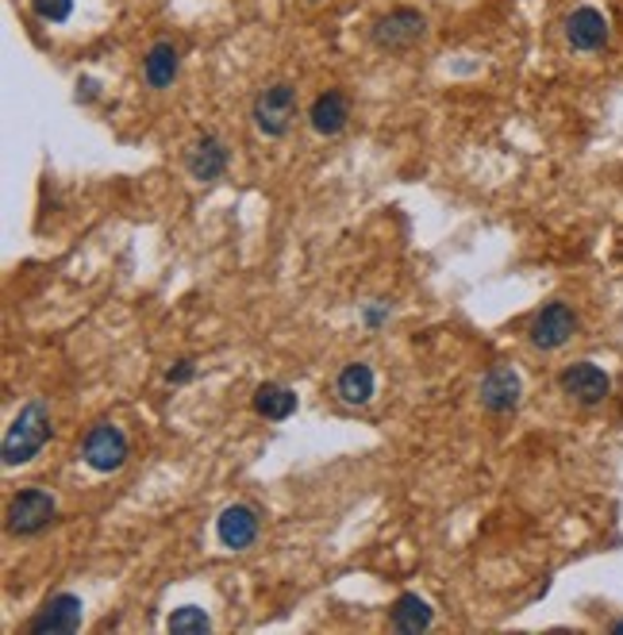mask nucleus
I'll return each mask as SVG.
<instances>
[{"instance_id":"1","label":"nucleus","mask_w":623,"mask_h":635,"mask_svg":"<svg viewBox=\"0 0 623 635\" xmlns=\"http://www.w3.org/2000/svg\"><path fill=\"white\" fill-rule=\"evenodd\" d=\"M50 440V412L43 400H27L4 432V466H24Z\"/></svg>"},{"instance_id":"2","label":"nucleus","mask_w":623,"mask_h":635,"mask_svg":"<svg viewBox=\"0 0 623 635\" xmlns=\"http://www.w3.org/2000/svg\"><path fill=\"white\" fill-rule=\"evenodd\" d=\"M577 327H582L577 312L570 309L566 301H551L531 316V324H527V343H531L535 350H559L574 339Z\"/></svg>"},{"instance_id":"3","label":"nucleus","mask_w":623,"mask_h":635,"mask_svg":"<svg viewBox=\"0 0 623 635\" xmlns=\"http://www.w3.org/2000/svg\"><path fill=\"white\" fill-rule=\"evenodd\" d=\"M297 120V85L274 82L254 97V128L269 139H281Z\"/></svg>"},{"instance_id":"4","label":"nucleus","mask_w":623,"mask_h":635,"mask_svg":"<svg viewBox=\"0 0 623 635\" xmlns=\"http://www.w3.org/2000/svg\"><path fill=\"white\" fill-rule=\"evenodd\" d=\"M58 501L50 498L47 489H20L16 498L9 501V531L12 536H39L55 524Z\"/></svg>"},{"instance_id":"5","label":"nucleus","mask_w":623,"mask_h":635,"mask_svg":"<svg viewBox=\"0 0 623 635\" xmlns=\"http://www.w3.org/2000/svg\"><path fill=\"white\" fill-rule=\"evenodd\" d=\"M423 35H428V16L416 9H397L373 24L370 39L381 50H412L416 43H423Z\"/></svg>"},{"instance_id":"6","label":"nucleus","mask_w":623,"mask_h":635,"mask_svg":"<svg viewBox=\"0 0 623 635\" xmlns=\"http://www.w3.org/2000/svg\"><path fill=\"white\" fill-rule=\"evenodd\" d=\"M131 447H128V435L116 428V423H93L89 435L82 440V458L93 466L97 474H112L128 463Z\"/></svg>"},{"instance_id":"7","label":"nucleus","mask_w":623,"mask_h":635,"mask_svg":"<svg viewBox=\"0 0 623 635\" xmlns=\"http://www.w3.org/2000/svg\"><path fill=\"white\" fill-rule=\"evenodd\" d=\"M559 390L566 393L570 400H577V405L592 408V405H600V400H608L612 378H608L597 362H574V367H566L559 374Z\"/></svg>"},{"instance_id":"8","label":"nucleus","mask_w":623,"mask_h":635,"mask_svg":"<svg viewBox=\"0 0 623 635\" xmlns=\"http://www.w3.org/2000/svg\"><path fill=\"white\" fill-rule=\"evenodd\" d=\"M608 35H612L608 16L600 9H592V4H582V9H574L566 16V43L577 55H597V50H604Z\"/></svg>"},{"instance_id":"9","label":"nucleus","mask_w":623,"mask_h":635,"mask_svg":"<svg viewBox=\"0 0 623 635\" xmlns=\"http://www.w3.org/2000/svg\"><path fill=\"white\" fill-rule=\"evenodd\" d=\"M524 400V378L512 367H493L481 378V408L493 416H508Z\"/></svg>"},{"instance_id":"10","label":"nucleus","mask_w":623,"mask_h":635,"mask_svg":"<svg viewBox=\"0 0 623 635\" xmlns=\"http://www.w3.org/2000/svg\"><path fill=\"white\" fill-rule=\"evenodd\" d=\"M82 627V597H73V594H55L47 604L39 609V616L27 624V632L32 635H70Z\"/></svg>"},{"instance_id":"11","label":"nucleus","mask_w":623,"mask_h":635,"mask_svg":"<svg viewBox=\"0 0 623 635\" xmlns=\"http://www.w3.org/2000/svg\"><path fill=\"white\" fill-rule=\"evenodd\" d=\"M216 536L227 551H247L259 539V513L251 505H227L216 520Z\"/></svg>"},{"instance_id":"12","label":"nucleus","mask_w":623,"mask_h":635,"mask_svg":"<svg viewBox=\"0 0 623 635\" xmlns=\"http://www.w3.org/2000/svg\"><path fill=\"white\" fill-rule=\"evenodd\" d=\"M185 170H189V178H196V181H216V178H224V170H227V147H224V139H216V135L196 139L193 147H189V155H185Z\"/></svg>"},{"instance_id":"13","label":"nucleus","mask_w":623,"mask_h":635,"mask_svg":"<svg viewBox=\"0 0 623 635\" xmlns=\"http://www.w3.org/2000/svg\"><path fill=\"white\" fill-rule=\"evenodd\" d=\"M308 120H312V128H316L320 135L335 139L350 123V100H347V93H343V89L320 93V97L312 100V112H308Z\"/></svg>"},{"instance_id":"14","label":"nucleus","mask_w":623,"mask_h":635,"mask_svg":"<svg viewBox=\"0 0 623 635\" xmlns=\"http://www.w3.org/2000/svg\"><path fill=\"white\" fill-rule=\"evenodd\" d=\"M178 70H181V55L170 39H158L143 58V82L151 89H170L178 82Z\"/></svg>"},{"instance_id":"15","label":"nucleus","mask_w":623,"mask_h":635,"mask_svg":"<svg viewBox=\"0 0 623 635\" xmlns=\"http://www.w3.org/2000/svg\"><path fill=\"white\" fill-rule=\"evenodd\" d=\"M373 390H378V378H373V370L366 367V362H350V367H343L339 378H335V393H339V400L350 408L370 405Z\"/></svg>"},{"instance_id":"16","label":"nucleus","mask_w":623,"mask_h":635,"mask_svg":"<svg viewBox=\"0 0 623 635\" xmlns=\"http://www.w3.org/2000/svg\"><path fill=\"white\" fill-rule=\"evenodd\" d=\"M254 412H259L262 420H274V423L289 420V416L297 412V393L281 382H262L259 390H254Z\"/></svg>"},{"instance_id":"17","label":"nucleus","mask_w":623,"mask_h":635,"mask_svg":"<svg viewBox=\"0 0 623 635\" xmlns=\"http://www.w3.org/2000/svg\"><path fill=\"white\" fill-rule=\"evenodd\" d=\"M388 624L397 627V632H423V627H431V609L428 601H423L420 594H400L397 604H393V612H388Z\"/></svg>"},{"instance_id":"18","label":"nucleus","mask_w":623,"mask_h":635,"mask_svg":"<svg viewBox=\"0 0 623 635\" xmlns=\"http://www.w3.org/2000/svg\"><path fill=\"white\" fill-rule=\"evenodd\" d=\"M212 620L204 616V609H196V604H185V609H178L170 616V632H208Z\"/></svg>"},{"instance_id":"19","label":"nucleus","mask_w":623,"mask_h":635,"mask_svg":"<svg viewBox=\"0 0 623 635\" xmlns=\"http://www.w3.org/2000/svg\"><path fill=\"white\" fill-rule=\"evenodd\" d=\"M32 12L47 24H65L73 12V0H32Z\"/></svg>"},{"instance_id":"20","label":"nucleus","mask_w":623,"mask_h":635,"mask_svg":"<svg viewBox=\"0 0 623 635\" xmlns=\"http://www.w3.org/2000/svg\"><path fill=\"white\" fill-rule=\"evenodd\" d=\"M166 378H170L173 385H178V382H189V378H193V362L181 359V367H178V370H170V374H166Z\"/></svg>"},{"instance_id":"21","label":"nucleus","mask_w":623,"mask_h":635,"mask_svg":"<svg viewBox=\"0 0 623 635\" xmlns=\"http://www.w3.org/2000/svg\"><path fill=\"white\" fill-rule=\"evenodd\" d=\"M612 632H623V620H615V624H612Z\"/></svg>"}]
</instances>
